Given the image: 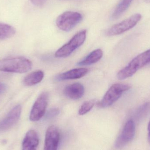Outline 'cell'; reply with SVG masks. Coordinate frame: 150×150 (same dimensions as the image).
I'll return each instance as SVG.
<instances>
[{
    "label": "cell",
    "instance_id": "obj_1",
    "mask_svg": "<svg viewBox=\"0 0 150 150\" xmlns=\"http://www.w3.org/2000/svg\"><path fill=\"white\" fill-rule=\"evenodd\" d=\"M32 64L24 57L7 58L0 60V71L9 73L23 74L31 69Z\"/></svg>",
    "mask_w": 150,
    "mask_h": 150
},
{
    "label": "cell",
    "instance_id": "obj_2",
    "mask_svg": "<svg viewBox=\"0 0 150 150\" xmlns=\"http://www.w3.org/2000/svg\"><path fill=\"white\" fill-rule=\"evenodd\" d=\"M150 62V49H149L137 56L127 66L120 70L117 74V78L123 80L130 77Z\"/></svg>",
    "mask_w": 150,
    "mask_h": 150
},
{
    "label": "cell",
    "instance_id": "obj_3",
    "mask_svg": "<svg viewBox=\"0 0 150 150\" xmlns=\"http://www.w3.org/2000/svg\"><path fill=\"white\" fill-rule=\"evenodd\" d=\"M86 30L80 31L75 34L67 44L62 47L55 52L57 58H66L70 55L77 48L81 46L86 38Z\"/></svg>",
    "mask_w": 150,
    "mask_h": 150
},
{
    "label": "cell",
    "instance_id": "obj_4",
    "mask_svg": "<svg viewBox=\"0 0 150 150\" xmlns=\"http://www.w3.org/2000/svg\"><path fill=\"white\" fill-rule=\"evenodd\" d=\"M130 88V86L126 84H114L106 93L99 106L102 108L110 106L121 97L124 92L128 91Z\"/></svg>",
    "mask_w": 150,
    "mask_h": 150
},
{
    "label": "cell",
    "instance_id": "obj_5",
    "mask_svg": "<svg viewBox=\"0 0 150 150\" xmlns=\"http://www.w3.org/2000/svg\"><path fill=\"white\" fill-rule=\"evenodd\" d=\"M81 14L74 11H67L59 16L56 20L57 26L64 31L68 32L73 29L82 20Z\"/></svg>",
    "mask_w": 150,
    "mask_h": 150
},
{
    "label": "cell",
    "instance_id": "obj_6",
    "mask_svg": "<svg viewBox=\"0 0 150 150\" xmlns=\"http://www.w3.org/2000/svg\"><path fill=\"white\" fill-rule=\"evenodd\" d=\"M141 18V14H134L127 19L113 25L107 31L106 35L108 36H113L122 34L134 28Z\"/></svg>",
    "mask_w": 150,
    "mask_h": 150
},
{
    "label": "cell",
    "instance_id": "obj_7",
    "mask_svg": "<svg viewBox=\"0 0 150 150\" xmlns=\"http://www.w3.org/2000/svg\"><path fill=\"white\" fill-rule=\"evenodd\" d=\"M48 100V94L47 92L41 93L34 102L31 110L30 120L36 122L40 120L45 114Z\"/></svg>",
    "mask_w": 150,
    "mask_h": 150
},
{
    "label": "cell",
    "instance_id": "obj_8",
    "mask_svg": "<svg viewBox=\"0 0 150 150\" xmlns=\"http://www.w3.org/2000/svg\"><path fill=\"white\" fill-rule=\"evenodd\" d=\"M136 133V125L134 120L128 121L123 128V130L116 140L115 147L121 149L130 142L134 137Z\"/></svg>",
    "mask_w": 150,
    "mask_h": 150
},
{
    "label": "cell",
    "instance_id": "obj_9",
    "mask_svg": "<svg viewBox=\"0 0 150 150\" xmlns=\"http://www.w3.org/2000/svg\"><path fill=\"white\" fill-rule=\"evenodd\" d=\"M22 112L20 105L13 108L6 117L0 121V132L6 131L12 127L19 120Z\"/></svg>",
    "mask_w": 150,
    "mask_h": 150
},
{
    "label": "cell",
    "instance_id": "obj_10",
    "mask_svg": "<svg viewBox=\"0 0 150 150\" xmlns=\"http://www.w3.org/2000/svg\"><path fill=\"white\" fill-rule=\"evenodd\" d=\"M60 138L58 127L55 126H50L46 133L44 150H57Z\"/></svg>",
    "mask_w": 150,
    "mask_h": 150
},
{
    "label": "cell",
    "instance_id": "obj_11",
    "mask_svg": "<svg viewBox=\"0 0 150 150\" xmlns=\"http://www.w3.org/2000/svg\"><path fill=\"white\" fill-rule=\"evenodd\" d=\"M85 89L83 85L76 83L69 85L64 88L63 93L65 96L73 100L81 98L84 93Z\"/></svg>",
    "mask_w": 150,
    "mask_h": 150
},
{
    "label": "cell",
    "instance_id": "obj_12",
    "mask_svg": "<svg viewBox=\"0 0 150 150\" xmlns=\"http://www.w3.org/2000/svg\"><path fill=\"white\" fill-rule=\"evenodd\" d=\"M39 138L37 132L30 130L26 133L22 144V150H37Z\"/></svg>",
    "mask_w": 150,
    "mask_h": 150
},
{
    "label": "cell",
    "instance_id": "obj_13",
    "mask_svg": "<svg viewBox=\"0 0 150 150\" xmlns=\"http://www.w3.org/2000/svg\"><path fill=\"white\" fill-rule=\"evenodd\" d=\"M88 72V69H75L58 75L55 79L57 81L77 79L85 76Z\"/></svg>",
    "mask_w": 150,
    "mask_h": 150
},
{
    "label": "cell",
    "instance_id": "obj_14",
    "mask_svg": "<svg viewBox=\"0 0 150 150\" xmlns=\"http://www.w3.org/2000/svg\"><path fill=\"white\" fill-rule=\"evenodd\" d=\"M103 52L100 49L94 50L86 57L77 63L79 66H88L96 63L103 56Z\"/></svg>",
    "mask_w": 150,
    "mask_h": 150
},
{
    "label": "cell",
    "instance_id": "obj_15",
    "mask_svg": "<svg viewBox=\"0 0 150 150\" xmlns=\"http://www.w3.org/2000/svg\"><path fill=\"white\" fill-rule=\"evenodd\" d=\"M44 77V72L41 70H38L26 76L24 79L23 83L27 86L35 85L40 83Z\"/></svg>",
    "mask_w": 150,
    "mask_h": 150
},
{
    "label": "cell",
    "instance_id": "obj_16",
    "mask_svg": "<svg viewBox=\"0 0 150 150\" xmlns=\"http://www.w3.org/2000/svg\"><path fill=\"white\" fill-rule=\"evenodd\" d=\"M16 33V29L11 25L0 23V40H4L12 38Z\"/></svg>",
    "mask_w": 150,
    "mask_h": 150
},
{
    "label": "cell",
    "instance_id": "obj_17",
    "mask_svg": "<svg viewBox=\"0 0 150 150\" xmlns=\"http://www.w3.org/2000/svg\"><path fill=\"white\" fill-rule=\"evenodd\" d=\"M133 0H122L116 7L112 16V19L119 18L128 8Z\"/></svg>",
    "mask_w": 150,
    "mask_h": 150
},
{
    "label": "cell",
    "instance_id": "obj_18",
    "mask_svg": "<svg viewBox=\"0 0 150 150\" xmlns=\"http://www.w3.org/2000/svg\"><path fill=\"white\" fill-rule=\"evenodd\" d=\"M150 113V101L146 102L139 107L135 112L134 118L136 120L144 118Z\"/></svg>",
    "mask_w": 150,
    "mask_h": 150
},
{
    "label": "cell",
    "instance_id": "obj_19",
    "mask_svg": "<svg viewBox=\"0 0 150 150\" xmlns=\"http://www.w3.org/2000/svg\"><path fill=\"white\" fill-rule=\"evenodd\" d=\"M95 100H90L84 102L80 107L79 110V115H84L90 112L94 106Z\"/></svg>",
    "mask_w": 150,
    "mask_h": 150
},
{
    "label": "cell",
    "instance_id": "obj_20",
    "mask_svg": "<svg viewBox=\"0 0 150 150\" xmlns=\"http://www.w3.org/2000/svg\"><path fill=\"white\" fill-rule=\"evenodd\" d=\"M60 111L58 108H54L48 110L46 114L45 117L47 119H50L55 117L59 113Z\"/></svg>",
    "mask_w": 150,
    "mask_h": 150
},
{
    "label": "cell",
    "instance_id": "obj_21",
    "mask_svg": "<svg viewBox=\"0 0 150 150\" xmlns=\"http://www.w3.org/2000/svg\"><path fill=\"white\" fill-rule=\"evenodd\" d=\"M34 5L37 6H42L45 3L47 0H30Z\"/></svg>",
    "mask_w": 150,
    "mask_h": 150
},
{
    "label": "cell",
    "instance_id": "obj_22",
    "mask_svg": "<svg viewBox=\"0 0 150 150\" xmlns=\"http://www.w3.org/2000/svg\"><path fill=\"white\" fill-rule=\"evenodd\" d=\"M6 90V86L3 83L0 82V94L4 93Z\"/></svg>",
    "mask_w": 150,
    "mask_h": 150
},
{
    "label": "cell",
    "instance_id": "obj_23",
    "mask_svg": "<svg viewBox=\"0 0 150 150\" xmlns=\"http://www.w3.org/2000/svg\"><path fill=\"white\" fill-rule=\"evenodd\" d=\"M148 141L150 145V120L148 125Z\"/></svg>",
    "mask_w": 150,
    "mask_h": 150
},
{
    "label": "cell",
    "instance_id": "obj_24",
    "mask_svg": "<svg viewBox=\"0 0 150 150\" xmlns=\"http://www.w3.org/2000/svg\"><path fill=\"white\" fill-rule=\"evenodd\" d=\"M149 64H150V63H149Z\"/></svg>",
    "mask_w": 150,
    "mask_h": 150
}]
</instances>
